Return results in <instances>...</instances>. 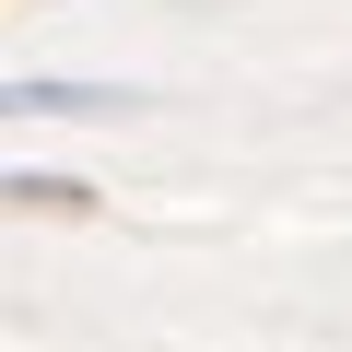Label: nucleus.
<instances>
[{"label": "nucleus", "instance_id": "1", "mask_svg": "<svg viewBox=\"0 0 352 352\" xmlns=\"http://www.w3.org/2000/svg\"><path fill=\"white\" fill-rule=\"evenodd\" d=\"M82 106H118L106 82H0V118H82Z\"/></svg>", "mask_w": 352, "mask_h": 352}, {"label": "nucleus", "instance_id": "2", "mask_svg": "<svg viewBox=\"0 0 352 352\" xmlns=\"http://www.w3.org/2000/svg\"><path fill=\"white\" fill-rule=\"evenodd\" d=\"M0 212H94V188L82 176H12L0 164Z\"/></svg>", "mask_w": 352, "mask_h": 352}]
</instances>
